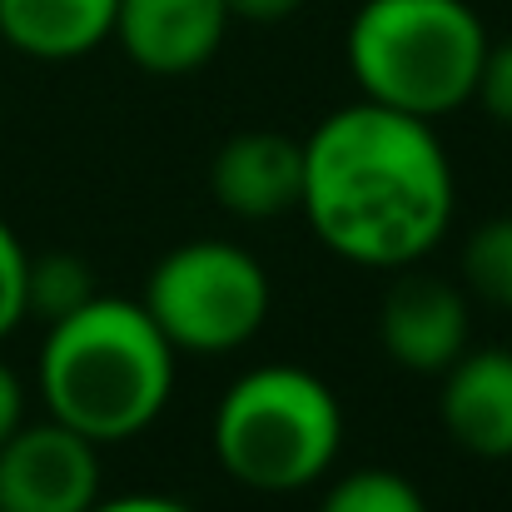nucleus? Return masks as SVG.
Instances as JSON below:
<instances>
[{
	"mask_svg": "<svg viewBox=\"0 0 512 512\" xmlns=\"http://www.w3.org/2000/svg\"><path fill=\"white\" fill-rule=\"evenodd\" d=\"M299 204L339 259L408 269L433 254L453 224V165L433 120L358 100L304 140Z\"/></svg>",
	"mask_w": 512,
	"mask_h": 512,
	"instance_id": "nucleus-1",
	"label": "nucleus"
},
{
	"mask_svg": "<svg viewBox=\"0 0 512 512\" xmlns=\"http://www.w3.org/2000/svg\"><path fill=\"white\" fill-rule=\"evenodd\" d=\"M174 388V348L135 299L95 294L50 324L40 348V398L55 423L90 443H125L155 428Z\"/></svg>",
	"mask_w": 512,
	"mask_h": 512,
	"instance_id": "nucleus-2",
	"label": "nucleus"
},
{
	"mask_svg": "<svg viewBox=\"0 0 512 512\" xmlns=\"http://www.w3.org/2000/svg\"><path fill=\"white\" fill-rule=\"evenodd\" d=\"M343 50L363 100L443 120L473 100L488 30L468 0H363Z\"/></svg>",
	"mask_w": 512,
	"mask_h": 512,
	"instance_id": "nucleus-3",
	"label": "nucleus"
},
{
	"mask_svg": "<svg viewBox=\"0 0 512 512\" xmlns=\"http://www.w3.org/2000/svg\"><path fill=\"white\" fill-rule=\"evenodd\" d=\"M209 438L234 483L254 493H299L334 468L343 448V408L319 373L264 363L229 383Z\"/></svg>",
	"mask_w": 512,
	"mask_h": 512,
	"instance_id": "nucleus-4",
	"label": "nucleus"
},
{
	"mask_svg": "<svg viewBox=\"0 0 512 512\" xmlns=\"http://www.w3.org/2000/svg\"><path fill=\"white\" fill-rule=\"evenodd\" d=\"M145 314L174 353H234L269 319L264 264L229 239H194L170 249L145 279Z\"/></svg>",
	"mask_w": 512,
	"mask_h": 512,
	"instance_id": "nucleus-5",
	"label": "nucleus"
},
{
	"mask_svg": "<svg viewBox=\"0 0 512 512\" xmlns=\"http://www.w3.org/2000/svg\"><path fill=\"white\" fill-rule=\"evenodd\" d=\"M100 443L65 423H20L0 443V512H90L100 503Z\"/></svg>",
	"mask_w": 512,
	"mask_h": 512,
	"instance_id": "nucleus-6",
	"label": "nucleus"
},
{
	"mask_svg": "<svg viewBox=\"0 0 512 512\" xmlns=\"http://www.w3.org/2000/svg\"><path fill=\"white\" fill-rule=\"evenodd\" d=\"M229 0H120L115 40L145 75H194L229 35Z\"/></svg>",
	"mask_w": 512,
	"mask_h": 512,
	"instance_id": "nucleus-7",
	"label": "nucleus"
},
{
	"mask_svg": "<svg viewBox=\"0 0 512 512\" xmlns=\"http://www.w3.org/2000/svg\"><path fill=\"white\" fill-rule=\"evenodd\" d=\"M378 343L413 373H443L468 353V299L433 274H403L383 294Z\"/></svg>",
	"mask_w": 512,
	"mask_h": 512,
	"instance_id": "nucleus-8",
	"label": "nucleus"
},
{
	"mask_svg": "<svg viewBox=\"0 0 512 512\" xmlns=\"http://www.w3.org/2000/svg\"><path fill=\"white\" fill-rule=\"evenodd\" d=\"M209 189L219 209L239 219H274L299 204L304 189V140L279 130H244L214 150Z\"/></svg>",
	"mask_w": 512,
	"mask_h": 512,
	"instance_id": "nucleus-9",
	"label": "nucleus"
},
{
	"mask_svg": "<svg viewBox=\"0 0 512 512\" xmlns=\"http://www.w3.org/2000/svg\"><path fill=\"white\" fill-rule=\"evenodd\" d=\"M443 428L473 458H512V353L478 348L448 368Z\"/></svg>",
	"mask_w": 512,
	"mask_h": 512,
	"instance_id": "nucleus-10",
	"label": "nucleus"
},
{
	"mask_svg": "<svg viewBox=\"0 0 512 512\" xmlns=\"http://www.w3.org/2000/svg\"><path fill=\"white\" fill-rule=\"evenodd\" d=\"M120 0H0V40L30 60H80L115 35Z\"/></svg>",
	"mask_w": 512,
	"mask_h": 512,
	"instance_id": "nucleus-11",
	"label": "nucleus"
},
{
	"mask_svg": "<svg viewBox=\"0 0 512 512\" xmlns=\"http://www.w3.org/2000/svg\"><path fill=\"white\" fill-rule=\"evenodd\" d=\"M95 294H100L95 289V274H90V264L80 254H60L55 249V254L30 259V269H25V314H35L45 324L70 319Z\"/></svg>",
	"mask_w": 512,
	"mask_h": 512,
	"instance_id": "nucleus-12",
	"label": "nucleus"
},
{
	"mask_svg": "<svg viewBox=\"0 0 512 512\" xmlns=\"http://www.w3.org/2000/svg\"><path fill=\"white\" fill-rule=\"evenodd\" d=\"M463 274L483 304H498L512 314V214H498L473 229L463 249Z\"/></svg>",
	"mask_w": 512,
	"mask_h": 512,
	"instance_id": "nucleus-13",
	"label": "nucleus"
},
{
	"mask_svg": "<svg viewBox=\"0 0 512 512\" xmlns=\"http://www.w3.org/2000/svg\"><path fill=\"white\" fill-rule=\"evenodd\" d=\"M319 512H428V503L408 478L383 473V468H358L329 488Z\"/></svg>",
	"mask_w": 512,
	"mask_h": 512,
	"instance_id": "nucleus-14",
	"label": "nucleus"
},
{
	"mask_svg": "<svg viewBox=\"0 0 512 512\" xmlns=\"http://www.w3.org/2000/svg\"><path fill=\"white\" fill-rule=\"evenodd\" d=\"M25 269H30V254L15 239V229L0 219V339H10L25 319Z\"/></svg>",
	"mask_w": 512,
	"mask_h": 512,
	"instance_id": "nucleus-15",
	"label": "nucleus"
},
{
	"mask_svg": "<svg viewBox=\"0 0 512 512\" xmlns=\"http://www.w3.org/2000/svg\"><path fill=\"white\" fill-rule=\"evenodd\" d=\"M473 100H478L498 125H512V40H503V45L488 40V55H483Z\"/></svg>",
	"mask_w": 512,
	"mask_h": 512,
	"instance_id": "nucleus-16",
	"label": "nucleus"
},
{
	"mask_svg": "<svg viewBox=\"0 0 512 512\" xmlns=\"http://www.w3.org/2000/svg\"><path fill=\"white\" fill-rule=\"evenodd\" d=\"M304 0H229V15L234 20H249V25H279L289 15H299Z\"/></svg>",
	"mask_w": 512,
	"mask_h": 512,
	"instance_id": "nucleus-17",
	"label": "nucleus"
},
{
	"mask_svg": "<svg viewBox=\"0 0 512 512\" xmlns=\"http://www.w3.org/2000/svg\"><path fill=\"white\" fill-rule=\"evenodd\" d=\"M20 423H25V388H20V378L0 363V443H5Z\"/></svg>",
	"mask_w": 512,
	"mask_h": 512,
	"instance_id": "nucleus-18",
	"label": "nucleus"
},
{
	"mask_svg": "<svg viewBox=\"0 0 512 512\" xmlns=\"http://www.w3.org/2000/svg\"><path fill=\"white\" fill-rule=\"evenodd\" d=\"M90 512H189L184 503H174V498H160V493H125V498H100Z\"/></svg>",
	"mask_w": 512,
	"mask_h": 512,
	"instance_id": "nucleus-19",
	"label": "nucleus"
}]
</instances>
